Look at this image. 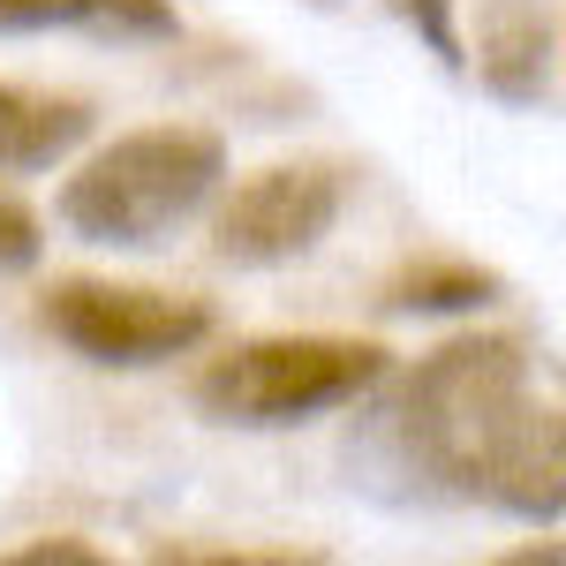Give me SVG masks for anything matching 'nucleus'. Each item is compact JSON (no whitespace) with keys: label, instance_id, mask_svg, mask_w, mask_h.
<instances>
[{"label":"nucleus","instance_id":"f03ea898","mask_svg":"<svg viewBox=\"0 0 566 566\" xmlns=\"http://www.w3.org/2000/svg\"><path fill=\"white\" fill-rule=\"evenodd\" d=\"M227 181V144L197 122H151L98 144L61 181V227L91 250H159L205 212Z\"/></svg>","mask_w":566,"mask_h":566},{"label":"nucleus","instance_id":"0eeeda50","mask_svg":"<svg viewBox=\"0 0 566 566\" xmlns=\"http://www.w3.org/2000/svg\"><path fill=\"white\" fill-rule=\"evenodd\" d=\"M98 129V106L76 91L0 84V175H45Z\"/></svg>","mask_w":566,"mask_h":566},{"label":"nucleus","instance_id":"423d86ee","mask_svg":"<svg viewBox=\"0 0 566 566\" xmlns=\"http://www.w3.org/2000/svg\"><path fill=\"white\" fill-rule=\"evenodd\" d=\"M469 69L499 106L544 114L559 98V0H483Z\"/></svg>","mask_w":566,"mask_h":566},{"label":"nucleus","instance_id":"7ed1b4c3","mask_svg":"<svg viewBox=\"0 0 566 566\" xmlns=\"http://www.w3.org/2000/svg\"><path fill=\"white\" fill-rule=\"evenodd\" d=\"M392 378V355L378 340H348V333H264V340H234L219 348L197 378L189 400L227 423V431H295L333 408H355L363 392Z\"/></svg>","mask_w":566,"mask_h":566},{"label":"nucleus","instance_id":"f257e3e1","mask_svg":"<svg viewBox=\"0 0 566 566\" xmlns=\"http://www.w3.org/2000/svg\"><path fill=\"white\" fill-rule=\"evenodd\" d=\"M348 469L392 506H483L552 528L566 514V423L536 392V355L514 333L431 348L355 423Z\"/></svg>","mask_w":566,"mask_h":566},{"label":"nucleus","instance_id":"4468645a","mask_svg":"<svg viewBox=\"0 0 566 566\" xmlns=\"http://www.w3.org/2000/svg\"><path fill=\"white\" fill-rule=\"evenodd\" d=\"M506 566H559V544H522V552H506Z\"/></svg>","mask_w":566,"mask_h":566},{"label":"nucleus","instance_id":"20e7f679","mask_svg":"<svg viewBox=\"0 0 566 566\" xmlns=\"http://www.w3.org/2000/svg\"><path fill=\"white\" fill-rule=\"evenodd\" d=\"M39 325L69 355L98 370H151L175 355L205 348L219 310L205 295H167V287H122V280H53L39 295Z\"/></svg>","mask_w":566,"mask_h":566},{"label":"nucleus","instance_id":"9b49d317","mask_svg":"<svg viewBox=\"0 0 566 566\" xmlns=\"http://www.w3.org/2000/svg\"><path fill=\"white\" fill-rule=\"evenodd\" d=\"M392 15L431 45L446 69H469V39H461V0H392Z\"/></svg>","mask_w":566,"mask_h":566},{"label":"nucleus","instance_id":"6e6552de","mask_svg":"<svg viewBox=\"0 0 566 566\" xmlns=\"http://www.w3.org/2000/svg\"><path fill=\"white\" fill-rule=\"evenodd\" d=\"M45 31H84V39H175V0H0V39H45Z\"/></svg>","mask_w":566,"mask_h":566},{"label":"nucleus","instance_id":"ddd939ff","mask_svg":"<svg viewBox=\"0 0 566 566\" xmlns=\"http://www.w3.org/2000/svg\"><path fill=\"white\" fill-rule=\"evenodd\" d=\"M0 566H106V552L84 544V536H39V544L0 552Z\"/></svg>","mask_w":566,"mask_h":566},{"label":"nucleus","instance_id":"2eb2a0df","mask_svg":"<svg viewBox=\"0 0 566 566\" xmlns=\"http://www.w3.org/2000/svg\"><path fill=\"white\" fill-rule=\"evenodd\" d=\"M310 8H340V0H310Z\"/></svg>","mask_w":566,"mask_h":566},{"label":"nucleus","instance_id":"f8f14e48","mask_svg":"<svg viewBox=\"0 0 566 566\" xmlns=\"http://www.w3.org/2000/svg\"><path fill=\"white\" fill-rule=\"evenodd\" d=\"M45 258V234H39V212L23 197L0 189V272H31Z\"/></svg>","mask_w":566,"mask_h":566},{"label":"nucleus","instance_id":"39448f33","mask_svg":"<svg viewBox=\"0 0 566 566\" xmlns=\"http://www.w3.org/2000/svg\"><path fill=\"white\" fill-rule=\"evenodd\" d=\"M348 212V167L333 159H280L234 181V197L212 212V258L234 272H272V264L310 258Z\"/></svg>","mask_w":566,"mask_h":566},{"label":"nucleus","instance_id":"1a4fd4ad","mask_svg":"<svg viewBox=\"0 0 566 566\" xmlns=\"http://www.w3.org/2000/svg\"><path fill=\"white\" fill-rule=\"evenodd\" d=\"M499 295H506V280L476 258H416L378 287V310L386 317H461V310H483Z\"/></svg>","mask_w":566,"mask_h":566},{"label":"nucleus","instance_id":"9d476101","mask_svg":"<svg viewBox=\"0 0 566 566\" xmlns=\"http://www.w3.org/2000/svg\"><path fill=\"white\" fill-rule=\"evenodd\" d=\"M151 559L159 566H325V552H295V544H280V552H258V544H151Z\"/></svg>","mask_w":566,"mask_h":566}]
</instances>
